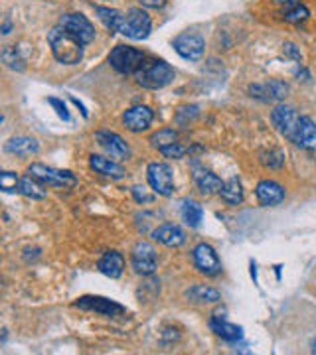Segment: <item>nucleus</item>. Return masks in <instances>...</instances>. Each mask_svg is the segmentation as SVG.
I'll list each match as a JSON object with an SVG mask.
<instances>
[{
	"label": "nucleus",
	"instance_id": "obj_1",
	"mask_svg": "<svg viewBox=\"0 0 316 355\" xmlns=\"http://www.w3.org/2000/svg\"><path fill=\"white\" fill-rule=\"evenodd\" d=\"M48 42H50L53 58H56L60 64H79V60L83 58V44H81L79 40L74 38L72 34H67L62 26L51 30L50 36H48Z\"/></svg>",
	"mask_w": 316,
	"mask_h": 355
},
{
	"label": "nucleus",
	"instance_id": "obj_2",
	"mask_svg": "<svg viewBox=\"0 0 316 355\" xmlns=\"http://www.w3.org/2000/svg\"><path fill=\"white\" fill-rule=\"evenodd\" d=\"M135 79L144 89H163L174 81V69L160 60H151L142 62L135 73Z\"/></svg>",
	"mask_w": 316,
	"mask_h": 355
},
{
	"label": "nucleus",
	"instance_id": "obj_3",
	"mask_svg": "<svg viewBox=\"0 0 316 355\" xmlns=\"http://www.w3.org/2000/svg\"><path fill=\"white\" fill-rule=\"evenodd\" d=\"M28 174L34 176L44 186L50 188H62V190H72L77 186V178L67 172V170H58V168H50L46 164H32L28 168Z\"/></svg>",
	"mask_w": 316,
	"mask_h": 355
},
{
	"label": "nucleus",
	"instance_id": "obj_4",
	"mask_svg": "<svg viewBox=\"0 0 316 355\" xmlns=\"http://www.w3.org/2000/svg\"><path fill=\"white\" fill-rule=\"evenodd\" d=\"M151 16L140 10V8H131L128 12L123 14V20L119 26V32L133 40H144L151 34Z\"/></svg>",
	"mask_w": 316,
	"mask_h": 355
},
{
	"label": "nucleus",
	"instance_id": "obj_5",
	"mask_svg": "<svg viewBox=\"0 0 316 355\" xmlns=\"http://www.w3.org/2000/svg\"><path fill=\"white\" fill-rule=\"evenodd\" d=\"M144 62V53L128 46H117L111 55H109V64L113 65L119 73H126V76H135L137 69Z\"/></svg>",
	"mask_w": 316,
	"mask_h": 355
},
{
	"label": "nucleus",
	"instance_id": "obj_6",
	"mask_svg": "<svg viewBox=\"0 0 316 355\" xmlns=\"http://www.w3.org/2000/svg\"><path fill=\"white\" fill-rule=\"evenodd\" d=\"M149 184L152 191H156L158 196L170 198L174 193V174L172 168L165 162H152L149 166Z\"/></svg>",
	"mask_w": 316,
	"mask_h": 355
},
{
	"label": "nucleus",
	"instance_id": "obj_7",
	"mask_svg": "<svg viewBox=\"0 0 316 355\" xmlns=\"http://www.w3.org/2000/svg\"><path fill=\"white\" fill-rule=\"evenodd\" d=\"M131 265L142 277L154 275L156 268H158V253H156V249L152 247L151 243L140 241L135 247L133 254H131Z\"/></svg>",
	"mask_w": 316,
	"mask_h": 355
},
{
	"label": "nucleus",
	"instance_id": "obj_8",
	"mask_svg": "<svg viewBox=\"0 0 316 355\" xmlns=\"http://www.w3.org/2000/svg\"><path fill=\"white\" fill-rule=\"evenodd\" d=\"M60 26L67 34H72L74 38L79 40L83 46L95 40V28L83 14H65L60 20Z\"/></svg>",
	"mask_w": 316,
	"mask_h": 355
},
{
	"label": "nucleus",
	"instance_id": "obj_9",
	"mask_svg": "<svg viewBox=\"0 0 316 355\" xmlns=\"http://www.w3.org/2000/svg\"><path fill=\"white\" fill-rule=\"evenodd\" d=\"M194 265L206 277H217L222 272V261H219V257L206 243H200L194 249Z\"/></svg>",
	"mask_w": 316,
	"mask_h": 355
},
{
	"label": "nucleus",
	"instance_id": "obj_10",
	"mask_svg": "<svg viewBox=\"0 0 316 355\" xmlns=\"http://www.w3.org/2000/svg\"><path fill=\"white\" fill-rule=\"evenodd\" d=\"M291 142L304 150H316V123L310 116H299L297 125L292 128Z\"/></svg>",
	"mask_w": 316,
	"mask_h": 355
},
{
	"label": "nucleus",
	"instance_id": "obj_11",
	"mask_svg": "<svg viewBox=\"0 0 316 355\" xmlns=\"http://www.w3.org/2000/svg\"><path fill=\"white\" fill-rule=\"evenodd\" d=\"M174 50H176L184 60L198 62L203 55L206 42H203L202 36H198V34H180V36L174 40Z\"/></svg>",
	"mask_w": 316,
	"mask_h": 355
},
{
	"label": "nucleus",
	"instance_id": "obj_12",
	"mask_svg": "<svg viewBox=\"0 0 316 355\" xmlns=\"http://www.w3.org/2000/svg\"><path fill=\"white\" fill-rule=\"evenodd\" d=\"M154 121V113H152L151 107L147 105H137V107H131L125 114H123V123L131 132H144L149 130Z\"/></svg>",
	"mask_w": 316,
	"mask_h": 355
},
{
	"label": "nucleus",
	"instance_id": "obj_13",
	"mask_svg": "<svg viewBox=\"0 0 316 355\" xmlns=\"http://www.w3.org/2000/svg\"><path fill=\"white\" fill-rule=\"evenodd\" d=\"M77 308H83V310H93L97 314H103V316H121L125 314V306L117 304L113 300H107V298H101V296H83L76 302Z\"/></svg>",
	"mask_w": 316,
	"mask_h": 355
},
{
	"label": "nucleus",
	"instance_id": "obj_14",
	"mask_svg": "<svg viewBox=\"0 0 316 355\" xmlns=\"http://www.w3.org/2000/svg\"><path fill=\"white\" fill-rule=\"evenodd\" d=\"M255 196L261 205L265 207H273V205H278V203L285 200V188L273 182V180H263L257 184V190H255Z\"/></svg>",
	"mask_w": 316,
	"mask_h": 355
},
{
	"label": "nucleus",
	"instance_id": "obj_15",
	"mask_svg": "<svg viewBox=\"0 0 316 355\" xmlns=\"http://www.w3.org/2000/svg\"><path fill=\"white\" fill-rule=\"evenodd\" d=\"M192 176H194V182L196 186L203 191V193H219L222 188H224V182L219 178L212 174L210 170H206L203 166H200L198 162H192Z\"/></svg>",
	"mask_w": 316,
	"mask_h": 355
},
{
	"label": "nucleus",
	"instance_id": "obj_16",
	"mask_svg": "<svg viewBox=\"0 0 316 355\" xmlns=\"http://www.w3.org/2000/svg\"><path fill=\"white\" fill-rule=\"evenodd\" d=\"M299 116H301V114L297 113L292 107H289V105H278V107H275V111L271 113V121H273V125L277 127L278 132L285 135V137L289 139L292 128H294L297 121H299Z\"/></svg>",
	"mask_w": 316,
	"mask_h": 355
},
{
	"label": "nucleus",
	"instance_id": "obj_17",
	"mask_svg": "<svg viewBox=\"0 0 316 355\" xmlns=\"http://www.w3.org/2000/svg\"><path fill=\"white\" fill-rule=\"evenodd\" d=\"M152 239L163 243L166 247H182L186 243V233L180 225L174 223H163L160 227L152 231Z\"/></svg>",
	"mask_w": 316,
	"mask_h": 355
},
{
	"label": "nucleus",
	"instance_id": "obj_18",
	"mask_svg": "<svg viewBox=\"0 0 316 355\" xmlns=\"http://www.w3.org/2000/svg\"><path fill=\"white\" fill-rule=\"evenodd\" d=\"M95 140H97V142H99L103 148L111 154L113 158H126V156L131 154V150H128V144H126L125 140L121 139L119 135H115V132H109V130H99V132H95Z\"/></svg>",
	"mask_w": 316,
	"mask_h": 355
},
{
	"label": "nucleus",
	"instance_id": "obj_19",
	"mask_svg": "<svg viewBox=\"0 0 316 355\" xmlns=\"http://www.w3.org/2000/svg\"><path fill=\"white\" fill-rule=\"evenodd\" d=\"M277 4L281 6L283 18L291 24H301L310 16L303 0H277Z\"/></svg>",
	"mask_w": 316,
	"mask_h": 355
},
{
	"label": "nucleus",
	"instance_id": "obj_20",
	"mask_svg": "<svg viewBox=\"0 0 316 355\" xmlns=\"http://www.w3.org/2000/svg\"><path fill=\"white\" fill-rule=\"evenodd\" d=\"M89 166H91L97 174H101V176L115 178V180L125 176V168L119 164V162L111 160V158H105V156L93 154V156L89 158Z\"/></svg>",
	"mask_w": 316,
	"mask_h": 355
},
{
	"label": "nucleus",
	"instance_id": "obj_21",
	"mask_svg": "<svg viewBox=\"0 0 316 355\" xmlns=\"http://www.w3.org/2000/svg\"><path fill=\"white\" fill-rule=\"evenodd\" d=\"M99 270L109 279H119L125 270V257L117 251L105 253L99 261Z\"/></svg>",
	"mask_w": 316,
	"mask_h": 355
},
{
	"label": "nucleus",
	"instance_id": "obj_22",
	"mask_svg": "<svg viewBox=\"0 0 316 355\" xmlns=\"http://www.w3.org/2000/svg\"><path fill=\"white\" fill-rule=\"evenodd\" d=\"M210 328L214 331L215 336H219V338H224L226 342H240L241 338H243V330H241L240 326H233V324H229L228 320H224V318L215 316L210 320Z\"/></svg>",
	"mask_w": 316,
	"mask_h": 355
},
{
	"label": "nucleus",
	"instance_id": "obj_23",
	"mask_svg": "<svg viewBox=\"0 0 316 355\" xmlns=\"http://www.w3.org/2000/svg\"><path fill=\"white\" fill-rule=\"evenodd\" d=\"M192 302H198V304H214V302H219L222 300V294L212 288V286H206V284H196L192 286L188 292H186Z\"/></svg>",
	"mask_w": 316,
	"mask_h": 355
},
{
	"label": "nucleus",
	"instance_id": "obj_24",
	"mask_svg": "<svg viewBox=\"0 0 316 355\" xmlns=\"http://www.w3.org/2000/svg\"><path fill=\"white\" fill-rule=\"evenodd\" d=\"M20 193H24L26 198H32V200H44L46 196H48V191H46V186L38 182L34 176H24L20 178V188H18Z\"/></svg>",
	"mask_w": 316,
	"mask_h": 355
},
{
	"label": "nucleus",
	"instance_id": "obj_25",
	"mask_svg": "<svg viewBox=\"0 0 316 355\" xmlns=\"http://www.w3.org/2000/svg\"><path fill=\"white\" fill-rule=\"evenodd\" d=\"M8 150L16 156H32V154H38L40 144L38 140L30 139V137H14L8 142Z\"/></svg>",
	"mask_w": 316,
	"mask_h": 355
},
{
	"label": "nucleus",
	"instance_id": "obj_26",
	"mask_svg": "<svg viewBox=\"0 0 316 355\" xmlns=\"http://www.w3.org/2000/svg\"><path fill=\"white\" fill-rule=\"evenodd\" d=\"M222 200L228 205H240L243 202V188L238 178H229L228 182H224V188L219 191Z\"/></svg>",
	"mask_w": 316,
	"mask_h": 355
},
{
	"label": "nucleus",
	"instance_id": "obj_27",
	"mask_svg": "<svg viewBox=\"0 0 316 355\" xmlns=\"http://www.w3.org/2000/svg\"><path fill=\"white\" fill-rule=\"evenodd\" d=\"M202 205L198 202H192V200H186L182 203V219L188 223L190 227H198L200 221H202Z\"/></svg>",
	"mask_w": 316,
	"mask_h": 355
},
{
	"label": "nucleus",
	"instance_id": "obj_28",
	"mask_svg": "<svg viewBox=\"0 0 316 355\" xmlns=\"http://www.w3.org/2000/svg\"><path fill=\"white\" fill-rule=\"evenodd\" d=\"M95 12L99 14L101 22L107 26L111 32H119V26H121V20H123V12L113 10V8H105V6H97Z\"/></svg>",
	"mask_w": 316,
	"mask_h": 355
},
{
	"label": "nucleus",
	"instance_id": "obj_29",
	"mask_svg": "<svg viewBox=\"0 0 316 355\" xmlns=\"http://www.w3.org/2000/svg\"><path fill=\"white\" fill-rule=\"evenodd\" d=\"M151 142L154 148L163 150V148L170 146V144H176L178 132H174L172 128H163V130H158V132H154V135H152Z\"/></svg>",
	"mask_w": 316,
	"mask_h": 355
},
{
	"label": "nucleus",
	"instance_id": "obj_30",
	"mask_svg": "<svg viewBox=\"0 0 316 355\" xmlns=\"http://www.w3.org/2000/svg\"><path fill=\"white\" fill-rule=\"evenodd\" d=\"M0 188L6 193H14L20 188V180H18V176L14 172H2L0 174Z\"/></svg>",
	"mask_w": 316,
	"mask_h": 355
},
{
	"label": "nucleus",
	"instance_id": "obj_31",
	"mask_svg": "<svg viewBox=\"0 0 316 355\" xmlns=\"http://www.w3.org/2000/svg\"><path fill=\"white\" fill-rule=\"evenodd\" d=\"M2 62L8 65L10 69H18V71L24 69V62H22V58L18 55V51L14 50V48H6V50L2 51Z\"/></svg>",
	"mask_w": 316,
	"mask_h": 355
},
{
	"label": "nucleus",
	"instance_id": "obj_32",
	"mask_svg": "<svg viewBox=\"0 0 316 355\" xmlns=\"http://www.w3.org/2000/svg\"><path fill=\"white\" fill-rule=\"evenodd\" d=\"M188 153H190L188 148H186V146H182L180 142H176V144H170V146H166V148L160 150V154L166 156V158H182V156H186Z\"/></svg>",
	"mask_w": 316,
	"mask_h": 355
},
{
	"label": "nucleus",
	"instance_id": "obj_33",
	"mask_svg": "<svg viewBox=\"0 0 316 355\" xmlns=\"http://www.w3.org/2000/svg\"><path fill=\"white\" fill-rule=\"evenodd\" d=\"M48 103H50L51 107L56 109V113H58V116H60V119H63V121H69V113H67V109H65L63 101L56 99V97H50V99H48Z\"/></svg>",
	"mask_w": 316,
	"mask_h": 355
},
{
	"label": "nucleus",
	"instance_id": "obj_34",
	"mask_svg": "<svg viewBox=\"0 0 316 355\" xmlns=\"http://www.w3.org/2000/svg\"><path fill=\"white\" fill-rule=\"evenodd\" d=\"M133 196L137 198V202L144 203V202H152V196L147 191V188H142V186H135L133 188Z\"/></svg>",
	"mask_w": 316,
	"mask_h": 355
},
{
	"label": "nucleus",
	"instance_id": "obj_35",
	"mask_svg": "<svg viewBox=\"0 0 316 355\" xmlns=\"http://www.w3.org/2000/svg\"><path fill=\"white\" fill-rule=\"evenodd\" d=\"M144 6H151V8H158V6H163L166 0H140Z\"/></svg>",
	"mask_w": 316,
	"mask_h": 355
},
{
	"label": "nucleus",
	"instance_id": "obj_36",
	"mask_svg": "<svg viewBox=\"0 0 316 355\" xmlns=\"http://www.w3.org/2000/svg\"><path fill=\"white\" fill-rule=\"evenodd\" d=\"M8 30H10V22L6 20V22H4V28H2V34H8Z\"/></svg>",
	"mask_w": 316,
	"mask_h": 355
},
{
	"label": "nucleus",
	"instance_id": "obj_37",
	"mask_svg": "<svg viewBox=\"0 0 316 355\" xmlns=\"http://www.w3.org/2000/svg\"><path fill=\"white\" fill-rule=\"evenodd\" d=\"M313 354H316V338H315V342H313Z\"/></svg>",
	"mask_w": 316,
	"mask_h": 355
}]
</instances>
